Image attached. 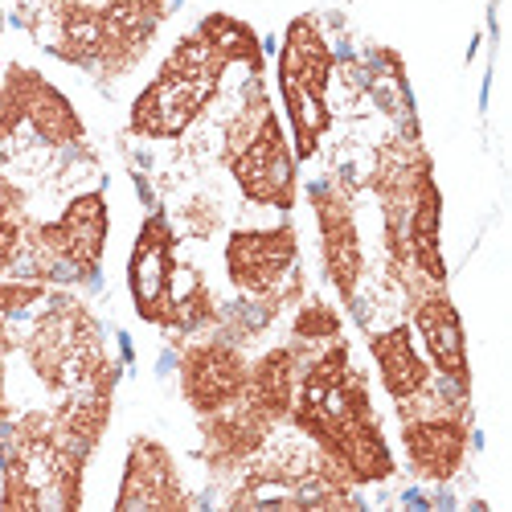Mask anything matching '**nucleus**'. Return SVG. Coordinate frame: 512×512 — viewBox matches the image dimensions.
Returning <instances> with one entry per match:
<instances>
[{
  "label": "nucleus",
  "instance_id": "nucleus-1",
  "mask_svg": "<svg viewBox=\"0 0 512 512\" xmlns=\"http://www.w3.org/2000/svg\"><path fill=\"white\" fill-rule=\"evenodd\" d=\"M291 422L312 447H320L353 484H386L398 463L386 443V431L373 414L369 381L353 369L349 345L332 340L324 353L300 369Z\"/></svg>",
  "mask_w": 512,
  "mask_h": 512
},
{
  "label": "nucleus",
  "instance_id": "nucleus-2",
  "mask_svg": "<svg viewBox=\"0 0 512 512\" xmlns=\"http://www.w3.org/2000/svg\"><path fill=\"white\" fill-rule=\"evenodd\" d=\"M226 168L250 205L279 209V213L295 209V197H300L295 148L263 91L259 74H254L234 119L226 123Z\"/></svg>",
  "mask_w": 512,
  "mask_h": 512
},
{
  "label": "nucleus",
  "instance_id": "nucleus-3",
  "mask_svg": "<svg viewBox=\"0 0 512 512\" xmlns=\"http://www.w3.org/2000/svg\"><path fill=\"white\" fill-rule=\"evenodd\" d=\"M230 62L193 29L156 70V78L132 103V132L144 140H177L218 99Z\"/></svg>",
  "mask_w": 512,
  "mask_h": 512
},
{
  "label": "nucleus",
  "instance_id": "nucleus-4",
  "mask_svg": "<svg viewBox=\"0 0 512 512\" xmlns=\"http://www.w3.org/2000/svg\"><path fill=\"white\" fill-rule=\"evenodd\" d=\"M21 353H25L29 373L58 398L87 386V381H95L111 365L99 320L91 316L87 304L66 291L46 295V312L25 332Z\"/></svg>",
  "mask_w": 512,
  "mask_h": 512
},
{
  "label": "nucleus",
  "instance_id": "nucleus-5",
  "mask_svg": "<svg viewBox=\"0 0 512 512\" xmlns=\"http://www.w3.org/2000/svg\"><path fill=\"white\" fill-rule=\"evenodd\" d=\"M107 230H111V213H107L103 189L78 193L62 209V218H54V222H29L25 254H21L29 263V279H37V283L95 279L103 267Z\"/></svg>",
  "mask_w": 512,
  "mask_h": 512
},
{
  "label": "nucleus",
  "instance_id": "nucleus-6",
  "mask_svg": "<svg viewBox=\"0 0 512 512\" xmlns=\"http://www.w3.org/2000/svg\"><path fill=\"white\" fill-rule=\"evenodd\" d=\"M332 50L312 17H295L283 33V50H279V95L283 111L291 123V144L295 160L316 156L332 111H328V78H332Z\"/></svg>",
  "mask_w": 512,
  "mask_h": 512
},
{
  "label": "nucleus",
  "instance_id": "nucleus-7",
  "mask_svg": "<svg viewBox=\"0 0 512 512\" xmlns=\"http://www.w3.org/2000/svg\"><path fill=\"white\" fill-rule=\"evenodd\" d=\"M402 414V451L410 472L422 484H447L459 476V467L472 447V418H467V398L455 406L447 402V390L435 394V381L418 398L398 402Z\"/></svg>",
  "mask_w": 512,
  "mask_h": 512
},
{
  "label": "nucleus",
  "instance_id": "nucleus-8",
  "mask_svg": "<svg viewBox=\"0 0 512 512\" xmlns=\"http://www.w3.org/2000/svg\"><path fill=\"white\" fill-rule=\"evenodd\" d=\"M21 127H33L46 148H78L87 140L74 103L41 70L13 62L0 78V144L13 140Z\"/></svg>",
  "mask_w": 512,
  "mask_h": 512
},
{
  "label": "nucleus",
  "instance_id": "nucleus-9",
  "mask_svg": "<svg viewBox=\"0 0 512 512\" xmlns=\"http://www.w3.org/2000/svg\"><path fill=\"white\" fill-rule=\"evenodd\" d=\"M177 234L168 226L164 213H152L144 218L136 246H132V259H127V291H132V304L140 312V320L160 324V328H173L177 320Z\"/></svg>",
  "mask_w": 512,
  "mask_h": 512
},
{
  "label": "nucleus",
  "instance_id": "nucleus-10",
  "mask_svg": "<svg viewBox=\"0 0 512 512\" xmlns=\"http://www.w3.org/2000/svg\"><path fill=\"white\" fill-rule=\"evenodd\" d=\"M226 275L246 295V300H263L287 287L300 275V238L291 222L279 226H250L234 230L226 238Z\"/></svg>",
  "mask_w": 512,
  "mask_h": 512
},
{
  "label": "nucleus",
  "instance_id": "nucleus-11",
  "mask_svg": "<svg viewBox=\"0 0 512 512\" xmlns=\"http://www.w3.org/2000/svg\"><path fill=\"white\" fill-rule=\"evenodd\" d=\"M246 369H250V361L234 336L222 332V336L189 340L177 357V381H181L185 406L197 418L234 406L246 390Z\"/></svg>",
  "mask_w": 512,
  "mask_h": 512
},
{
  "label": "nucleus",
  "instance_id": "nucleus-12",
  "mask_svg": "<svg viewBox=\"0 0 512 512\" xmlns=\"http://www.w3.org/2000/svg\"><path fill=\"white\" fill-rule=\"evenodd\" d=\"M414 328L422 336V349L439 369V377L455 390H472V365H467V340H463V320L451 304V295L443 283L422 279L418 271L402 279Z\"/></svg>",
  "mask_w": 512,
  "mask_h": 512
},
{
  "label": "nucleus",
  "instance_id": "nucleus-13",
  "mask_svg": "<svg viewBox=\"0 0 512 512\" xmlns=\"http://www.w3.org/2000/svg\"><path fill=\"white\" fill-rule=\"evenodd\" d=\"M312 209H316V230H320V263L328 283L345 304H353V295L365 275V250L353 218V201L340 185H316L312 189Z\"/></svg>",
  "mask_w": 512,
  "mask_h": 512
},
{
  "label": "nucleus",
  "instance_id": "nucleus-14",
  "mask_svg": "<svg viewBox=\"0 0 512 512\" xmlns=\"http://www.w3.org/2000/svg\"><path fill=\"white\" fill-rule=\"evenodd\" d=\"M189 492L181 480V467L160 439H132L127 447V463H123V480H119V496L115 508L132 512V508H189Z\"/></svg>",
  "mask_w": 512,
  "mask_h": 512
},
{
  "label": "nucleus",
  "instance_id": "nucleus-15",
  "mask_svg": "<svg viewBox=\"0 0 512 512\" xmlns=\"http://www.w3.org/2000/svg\"><path fill=\"white\" fill-rule=\"evenodd\" d=\"M275 431L279 426L254 414L246 402H234L218 414H201V459L213 476H234L250 467L254 455L267 451Z\"/></svg>",
  "mask_w": 512,
  "mask_h": 512
},
{
  "label": "nucleus",
  "instance_id": "nucleus-16",
  "mask_svg": "<svg viewBox=\"0 0 512 512\" xmlns=\"http://www.w3.org/2000/svg\"><path fill=\"white\" fill-rule=\"evenodd\" d=\"M304 349L300 345H275L259 361H250L246 369V390L238 402H246L254 414H263L267 422L283 426L295 406V386H300V369H304Z\"/></svg>",
  "mask_w": 512,
  "mask_h": 512
},
{
  "label": "nucleus",
  "instance_id": "nucleus-17",
  "mask_svg": "<svg viewBox=\"0 0 512 512\" xmlns=\"http://www.w3.org/2000/svg\"><path fill=\"white\" fill-rule=\"evenodd\" d=\"M369 353L381 377V390H386L394 402H410L418 398L426 386H431V365L414 349V332L410 324H394L369 336Z\"/></svg>",
  "mask_w": 512,
  "mask_h": 512
},
{
  "label": "nucleus",
  "instance_id": "nucleus-18",
  "mask_svg": "<svg viewBox=\"0 0 512 512\" xmlns=\"http://www.w3.org/2000/svg\"><path fill=\"white\" fill-rule=\"evenodd\" d=\"M439 226H443V193L435 185V177H426L414 193V205L406 213V259L410 267L431 279V283H447V263H443V246H439Z\"/></svg>",
  "mask_w": 512,
  "mask_h": 512
},
{
  "label": "nucleus",
  "instance_id": "nucleus-19",
  "mask_svg": "<svg viewBox=\"0 0 512 512\" xmlns=\"http://www.w3.org/2000/svg\"><path fill=\"white\" fill-rule=\"evenodd\" d=\"M197 33L209 41L213 50H218L230 66H246L250 74H263V46H259V37H254V29L230 13H209Z\"/></svg>",
  "mask_w": 512,
  "mask_h": 512
},
{
  "label": "nucleus",
  "instance_id": "nucleus-20",
  "mask_svg": "<svg viewBox=\"0 0 512 512\" xmlns=\"http://www.w3.org/2000/svg\"><path fill=\"white\" fill-rule=\"evenodd\" d=\"M25 230H29V213H25V189L5 173V152H0V275L13 271L25 254Z\"/></svg>",
  "mask_w": 512,
  "mask_h": 512
},
{
  "label": "nucleus",
  "instance_id": "nucleus-21",
  "mask_svg": "<svg viewBox=\"0 0 512 512\" xmlns=\"http://www.w3.org/2000/svg\"><path fill=\"white\" fill-rule=\"evenodd\" d=\"M340 332H345L340 312L332 304H324L320 295H312V300L295 308V320H291L295 345H332V340H340Z\"/></svg>",
  "mask_w": 512,
  "mask_h": 512
},
{
  "label": "nucleus",
  "instance_id": "nucleus-22",
  "mask_svg": "<svg viewBox=\"0 0 512 512\" xmlns=\"http://www.w3.org/2000/svg\"><path fill=\"white\" fill-rule=\"evenodd\" d=\"M50 283L37 279H0V320H13L21 312H29L33 304H46Z\"/></svg>",
  "mask_w": 512,
  "mask_h": 512
},
{
  "label": "nucleus",
  "instance_id": "nucleus-23",
  "mask_svg": "<svg viewBox=\"0 0 512 512\" xmlns=\"http://www.w3.org/2000/svg\"><path fill=\"white\" fill-rule=\"evenodd\" d=\"M17 345H21V340L13 332V320H0V435H5V426L13 422V406H9V357H13Z\"/></svg>",
  "mask_w": 512,
  "mask_h": 512
}]
</instances>
